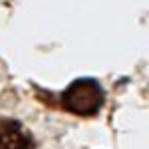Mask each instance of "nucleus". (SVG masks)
<instances>
[{"label":"nucleus","instance_id":"obj_2","mask_svg":"<svg viewBox=\"0 0 149 149\" xmlns=\"http://www.w3.org/2000/svg\"><path fill=\"white\" fill-rule=\"evenodd\" d=\"M0 149H30V141L20 129H6L0 133Z\"/></svg>","mask_w":149,"mask_h":149},{"label":"nucleus","instance_id":"obj_1","mask_svg":"<svg viewBox=\"0 0 149 149\" xmlns=\"http://www.w3.org/2000/svg\"><path fill=\"white\" fill-rule=\"evenodd\" d=\"M102 90L93 80L74 81L64 93V105L72 113L78 115H92L102 105Z\"/></svg>","mask_w":149,"mask_h":149}]
</instances>
